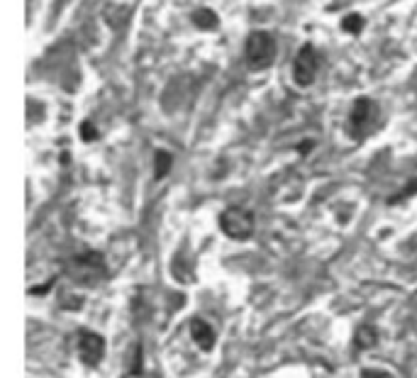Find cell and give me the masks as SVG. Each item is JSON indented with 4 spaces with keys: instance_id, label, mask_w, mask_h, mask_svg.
Instances as JSON below:
<instances>
[{
    "instance_id": "6da1fadb",
    "label": "cell",
    "mask_w": 417,
    "mask_h": 378,
    "mask_svg": "<svg viewBox=\"0 0 417 378\" xmlns=\"http://www.w3.org/2000/svg\"><path fill=\"white\" fill-rule=\"evenodd\" d=\"M66 273H68V278H71L73 283L93 288V285H98L107 273L105 259H102L98 251H83V254L73 256V259L68 261Z\"/></svg>"
},
{
    "instance_id": "7a4b0ae2",
    "label": "cell",
    "mask_w": 417,
    "mask_h": 378,
    "mask_svg": "<svg viewBox=\"0 0 417 378\" xmlns=\"http://www.w3.org/2000/svg\"><path fill=\"white\" fill-rule=\"evenodd\" d=\"M244 54H247L249 68L264 71L276 59V39H273V34H268L264 30L251 32L247 39V47H244Z\"/></svg>"
},
{
    "instance_id": "3957f363",
    "label": "cell",
    "mask_w": 417,
    "mask_h": 378,
    "mask_svg": "<svg viewBox=\"0 0 417 378\" xmlns=\"http://www.w3.org/2000/svg\"><path fill=\"white\" fill-rule=\"evenodd\" d=\"M254 213L247 208H227L225 213L220 215V227L222 232L227 234L230 239H237V242H244V239L251 237L254 232Z\"/></svg>"
},
{
    "instance_id": "277c9868",
    "label": "cell",
    "mask_w": 417,
    "mask_h": 378,
    "mask_svg": "<svg viewBox=\"0 0 417 378\" xmlns=\"http://www.w3.org/2000/svg\"><path fill=\"white\" fill-rule=\"evenodd\" d=\"M379 120V105L371 98H359L352 105V115H349V135L361 140L364 135H369L371 127Z\"/></svg>"
},
{
    "instance_id": "5b68a950",
    "label": "cell",
    "mask_w": 417,
    "mask_h": 378,
    "mask_svg": "<svg viewBox=\"0 0 417 378\" xmlns=\"http://www.w3.org/2000/svg\"><path fill=\"white\" fill-rule=\"evenodd\" d=\"M317 51L312 49V44H305L300 51H298V56H295V64H293V78H295V83L298 85H310L312 81H315V76H317Z\"/></svg>"
},
{
    "instance_id": "8992f818",
    "label": "cell",
    "mask_w": 417,
    "mask_h": 378,
    "mask_svg": "<svg viewBox=\"0 0 417 378\" xmlns=\"http://www.w3.org/2000/svg\"><path fill=\"white\" fill-rule=\"evenodd\" d=\"M78 357L85 366H98L105 357V340L95 332H81L78 337Z\"/></svg>"
},
{
    "instance_id": "52a82bcc",
    "label": "cell",
    "mask_w": 417,
    "mask_h": 378,
    "mask_svg": "<svg viewBox=\"0 0 417 378\" xmlns=\"http://www.w3.org/2000/svg\"><path fill=\"white\" fill-rule=\"evenodd\" d=\"M191 335H193L196 345L201 347L203 352H210V349L215 347V332L208 322H205V320H201V317L191 320Z\"/></svg>"
},
{
    "instance_id": "ba28073f",
    "label": "cell",
    "mask_w": 417,
    "mask_h": 378,
    "mask_svg": "<svg viewBox=\"0 0 417 378\" xmlns=\"http://www.w3.org/2000/svg\"><path fill=\"white\" fill-rule=\"evenodd\" d=\"M354 342H357L359 349H371L379 342V332H376L374 325H361V327L357 330V335H354Z\"/></svg>"
},
{
    "instance_id": "9c48e42d",
    "label": "cell",
    "mask_w": 417,
    "mask_h": 378,
    "mask_svg": "<svg viewBox=\"0 0 417 378\" xmlns=\"http://www.w3.org/2000/svg\"><path fill=\"white\" fill-rule=\"evenodd\" d=\"M171 164H174V157H171L169 152H164V149H159V152L154 154V176H157V179H164L171 171Z\"/></svg>"
},
{
    "instance_id": "30bf717a",
    "label": "cell",
    "mask_w": 417,
    "mask_h": 378,
    "mask_svg": "<svg viewBox=\"0 0 417 378\" xmlns=\"http://www.w3.org/2000/svg\"><path fill=\"white\" fill-rule=\"evenodd\" d=\"M193 22H196V27H201V30H215L217 15L213 13V10L203 8V10H196V13H193Z\"/></svg>"
},
{
    "instance_id": "8fae6325",
    "label": "cell",
    "mask_w": 417,
    "mask_h": 378,
    "mask_svg": "<svg viewBox=\"0 0 417 378\" xmlns=\"http://www.w3.org/2000/svg\"><path fill=\"white\" fill-rule=\"evenodd\" d=\"M342 27H344V32H352V34H359L364 27V20L361 15H347L344 22H342Z\"/></svg>"
},
{
    "instance_id": "7c38bea8",
    "label": "cell",
    "mask_w": 417,
    "mask_h": 378,
    "mask_svg": "<svg viewBox=\"0 0 417 378\" xmlns=\"http://www.w3.org/2000/svg\"><path fill=\"white\" fill-rule=\"evenodd\" d=\"M81 137H83L85 142H93L95 137H98V130H95L90 122H83V125H81Z\"/></svg>"
},
{
    "instance_id": "4fadbf2b",
    "label": "cell",
    "mask_w": 417,
    "mask_h": 378,
    "mask_svg": "<svg viewBox=\"0 0 417 378\" xmlns=\"http://www.w3.org/2000/svg\"><path fill=\"white\" fill-rule=\"evenodd\" d=\"M361 378H391L386 374V371H379V369H369V371H364Z\"/></svg>"
},
{
    "instance_id": "5bb4252c",
    "label": "cell",
    "mask_w": 417,
    "mask_h": 378,
    "mask_svg": "<svg viewBox=\"0 0 417 378\" xmlns=\"http://www.w3.org/2000/svg\"><path fill=\"white\" fill-rule=\"evenodd\" d=\"M139 362H142V349H137V359H134V366H132V376H139L142 374Z\"/></svg>"
},
{
    "instance_id": "9a60e30c",
    "label": "cell",
    "mask_w": 417,
    "mask_h": 378,
    "mask_svg": "<svg viewBox=\"0 0 417 378\" xmlns=\"http://www.w3.org/2000/svg\"><path fill=\"white\" fill-rule=\"evenodd\" d=\"M56 3H59V8H61V5H64V3H66V0H56Z\"/></svg>"
}]
</instances>
